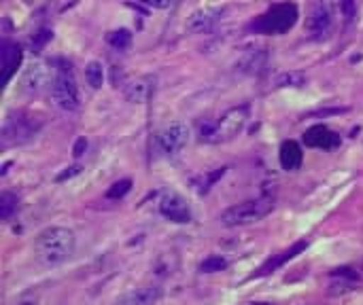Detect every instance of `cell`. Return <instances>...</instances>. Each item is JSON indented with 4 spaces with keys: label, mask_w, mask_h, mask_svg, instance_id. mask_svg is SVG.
Here are the masks:
<instances>
[{
    "label": "cell",
    "mask_w": 363,
    "mask_h": 305,
    "mask_svg": "<svg viewBox=\"0 0 363 305\" xmlns=\"http://www.w3.org/2000/svg\"><path fill=\"white\" fill-rule=\"evenodd\" d=\"M77 238L74 231L68 227H47L36 236L34 242V255L45 267H55L68 261L74 255Z\"/></svg>",
    "instance_id": "1"
},
{
    "label": "cell",
    "mask_w": 363,
    "mask_h": 305,
    "mask_svg": "<svg viewBox=\"0 0 363 305\" xmlns=\"http://www.w3.org/2000/svg\"><path fill=\"white\" fill-rule=\"evenodd\" d=\"M49 91H51V102L64 110V113H74L81 106V96L77 87V79L72 72V66L64 59H55L51 68V81H49Z\"/></svg>",
    "instance_id": "2"
},
{
    "label": "cell",
    "mask_w": 363,
    "mask_h": 305,
    "mask_svg": "<svg viewBox=\"0 0 363 305\" xmlns=\"http://www.w3.org/2000/svg\"><path fill=\"white\" fill-rule=\"evenodd\" d=\"M247 121H249V106L247 104L234 106V108L225 110L219 119L202 123L200 125V140L211 142V144L228 142L245 130Z\"/></svg>",
    "instance_id": "3"
},
{
    "label": "cell",
    "mask_w": 363,
    "mask_h": 305,
    "mask_svg": "<svg viewBox=\"0 0 363 305\" xmlns=\"http://www.w3.org/2000/svg\"><path fill=\"white\" fill-rule=\"evenodd\" d=\"M274 210V200L270 195L257 197V200H247L242 204H236L232 208H228L221 217L219 223L228 229L234 227H247V225H255L259 221H264L270 212Z\"/></svg>",
    "instance_id": "4"
},
{
    "label": "cell",
    "mask_w": 363,
    "mask_h": 305,
    "mask_svg": "<svg viewBox=\"0 0 363 305\" xmlns=\"http://www.w3.org/2000/svg\"><path fill=\"white\" fill-rule=\"evenodd\" d=\"M43 127V119L32 115V113H26V110H19V113H13L4 119V125H2V132H0V140H2V146H19V144H26L30 142Z\"/></svg>",
    "instance_id": "5"
},
{
    "label": "cell",
    "mask_w": 363,
    "mask_h": 305,
    "mask_svg": "<svg viewBox=\"0 0 363 305\" xmlns=\"http://www.w3.org/2000/svg\"><path fill=\"white\" fill-rule=\"evenodd\" d=\"M300 17L296 2H279L272 8H268L264 15H259L257 21H253V30L259 34H285L289 32Z\"/></svg>",
    "instance_id": "6"
},
{
    "label": "cell",
    "mask_w": 363,
    "mask_h": 305,
    "mask_svg": "<svg viewBox=\"0 0 363 305\" xmlns=\"http://www.w3.org/2000/svg\"><path fill=\"white\" fill-rule=\"evenodd\" d=\"M191 130L183 121L168 123L155 134V149L162 157H177L189 142Z\"/></svg>",
    "instance_id": "7"
},
{
    "label": "cell",
    "mask_w": 363,
    "mask_h": 305,
    "mask_svg": "<svg viewBox=\"0 0 363 305\" xmlns=\"http://www.w3.org/2000/svg\"><path fill=\"white\" fill-rule=\"evenodd\" d=\"M160 212L166 221L177 223V225H187L191 223V208L185 202V197H181L179 193L166 191L160 197Z\"/></svg>",
    "instance_id": "8"
},
{
    "label": "cell",
    "mask_w": 363,
    "mask_h": 305,
    "mask_svg": "<svg viewBox=\"0 0 363 305\" xmlns=\"http://www.w3.org/2000/svg\"><path fill=\"white\" fill-rule=\"evenodd\" d=\"M332 25V8L328 0H317L306 17V30L315 36H323Z\"/></svg>",
    "instance_id": "9"
},
{
    "label": "cell",
    "mask_w": 363,
    "mask_h": 305,
    "mask_svg": "<svg viewBox=\"0 0 363 305\" xmlns=\"http://www.w3.org/2000/svg\"><path fill=\"white\" fill-rule=\"evenodd\" d=\"M304 142H306V146H313V149L334 151V149L340 146V136L336 132H332L330 127H325V125H315V127L306 130Z\"/></svg>",
    "instance_id": "10"
},
{
    "label": "cell",
    "mask_w": 363,
    "mask_h": 305,
    "mask_svg": "<svg viewBox=\"0 0 363 305\" xmlns=\"http://www.w3.org/2000/svg\"><path fill=\"white\" fill-rule=\"evenodd\" d=\"M164 297V289L157 284H149V287H140L134 289L130 293H125L117 305H157Z\"/></svg>",
    "instance_id": "11"
},
{
    "label": "cell",
    "mask_w": 363,
    "mask_h": 305,
    "mask_svg": "<svg viewBox=\"0 0 363 305\" xmlns=\"http://www.w3.org/2000/svg\"><path fill=\"white\" fill-rule=\"evenodd\" d=\"M155 89V79L153 76H140L123 85V96L132 104H145Z\"/></svg>",
    "instance_id": "12"
},
{
    "label": "cell",
    "mask_w": 363,
    "mask_h": 305,
    "mask_svg": "<svg viewBox=\"0 0 363 305\" xmlns=\"http://www.w3.org/2000/svg\"><path fill=\"white\" fill-rule=\"evenodd\" d=\"M223 15V8H202V11H196L189 19H187V30L194 32V34H204V32H211L219 19Z\"/></svg>",
    "instance_id": "13"
},
{
    "label": "cell",
    "mask_w": 363,
    "mask_h": 305,
    "mask_svg": "<svg viewBox=\"0 0 363 305\" xmlns=\"http://www.w3.org/2000/svg\"><path fill=\"white\" fill-rule=\"evenodd\" d=\"M47 81H51V74H49V70L45 68V64H32V66H28V70L23 72L21 89H23L26 93H38Z\"/></svg>",
    "instance_id": "14"
},
{
    "label": "cell",
    "mask_w": 363,
    "mask_h": 305,
    "mask_svg": "<svg viewBox=\"0 0 363 305\" xmlns=\"http://www.w3.org/2000/svg\"><path fill=\"white\" fill-rule=\"evenodd\" d=\"M279 159H281L283 170H287V172H296V170H300V168H302V161H304L302 146H300L296 140H285V142L281 144Z\"/></svg>",
    "instance_id": "15"
},
{
    "label": "cell",
    "mask_w": 363,
    "mask_h": 305,
    "mask_svg": "<svg viewBox=\"0 0 363 305\" xmlns=\"http://www.w3.org/2000/svg\"><path fill=\"white\" fill-rule=\"evenodd\" d=\"M0 59H2V68H4V83L9 85L13 74L17 72L19 64H21V47L15 42H2V51H0Z\"/></svg>",
    "instance_id": "16"
},
{
    "label": "cell",
    "mask_w": 363,
    "mask_h": 305,
    "mask_svg": "<svg viewBox=\"0 0 363 305\" xmlns=\"http://www.w3.org/2000/svg\"><path fill=\"white\" fill-rule=\"evenodd\" d=\"M266 64H268L266 49H249L238 62V70L245 74H259L266 68Z\"/></svg>",
    "instance_id": "17"
},
{
    "label": "cell",
    "mask_w": 363,
    "mask_h": 305,
    "mask_svg": "<svg viewBox=\"0 0 363 305\" xmlns=\"http://www.w3.org/2000/svg\"><path fill=\"white\" fill-rule=\"evenodd\" d=\"M306 246H308L306 242H298L296 246H291L289 251H285V253H283L281 257H277V259H270V261H268V263H266V265H264V267H262V270L257 272V276H266V274L274 272L277 267H281L283 263H287L289 259H294L296 255H300V253H302V251H304Z\"/></svg>",
    "instance_id": "18"
},
{
    "label": "cell",
    "mask_w": 363,
    "mask_h": 305,
    "mask_svg": "<svg viewBox=\"0 0 363 305\" xmlns=\"http://www.w3.org/2000/svg\"><path fill=\"white\" fill-rule=\"evenodd\" d=\"M17 210H19V200H17V195L4 191V193L0 195V219H2L4 223H9V221L17 214Z\"/></svg>",
    "instance_id": "19"
},
{
    "label": "cell",
    "mask_w": 363,
    "mask_h": 305,
    "mask_svg": "<svg viewBox=\"0 0 363 305\" xmlns=\"http://www.w3.org/2000/svg\"><path fill=\"white\" fill-rule=\"evenodd\" d=\"M85 81L91 89H100L104 85V66L100 62H89L85 66Z\"/></svg>",
    "instance_id": "20"
},
{
    "label": "cell",
    "mask_w": 363,
    "mask_h": 305,
    "mask_svg": "<svg viewBox=\"0 0 363 305\" xmlns=\"http://www.w3.org/2000/svg\"><path fill=\"white\" fill-rule=\"evenodd\" d=\"M106 40H108V45H111L113 49H117V51H125V49L132 45V34H130V30L121 28V30L111 32V34L106 36Z\"/></svg>",
    "instance_id": "21"
},
{
    "label": "cell",
    "mask_w": 363,
    "mask_h": 305,
    "mask_svg": "<svg viewBox=\"0 0 363 305\" xmlns=\"http://www.w3.org/2000/svg\"><path fill=\"white\" fill-rule=\"evenodd\" d=\"M228 259H223L221 255H211V257H206L202 263H200V272L202 274H217V272H223V270H228Z\"/></svg>",
    "instance_id": "22"
},
{
    "label": "cell",
    "mask_w": 363,
    "mask_h": 305,
    "mask_svg": "<svg viewBox=\"0 0 363 305\" xmlns=\"http://www.w3.org/2000/svg\"><path fill=\"white\" fill-rule=\"evenodd\" d=\"M132 189V180L130 178H123V180H117L111 185V189L106 191V200H123Z\"/></svg>",
    "instance_id": "23"
},
{
    "label": "cell",
    "mask_w": 363,
    "mask_h": 305,
    "mask_svg": "<svg viewBox=\"0 0 363 305\" xmlns=\"http://www.w3.org/2000/svg\"><path fill=\"white\" fill-rule=\"evenodd\" d=\"M306 81V76L302 72H285L277 79V85L279 87H302Z\"/></svg>",
    "instance_id": "24"
},
{
    "label": "cell",
    "mask_w": 363,
    "mask_h": 305,
    "mask_svg": "<svg viewBox=\"0 0 363 305\" xmlns=\"http://www.w3.org/2000/svg\"><path fill=\"white\" fill-rule=\"evenodd\" d=\"M223 174H225V168H219V170L206 174V178H202V183H198V191H200V193H206V191L211 189V185H215Z\"/></svg>",
    "instance_id": "25"
},
{
    "label": "cell",
    "mask_w": 363,
    "mask_h": 305,
    "mask_svg": "<svg viewBox=\"0 0 363 305\" xmlns=\"http://www.w3.org/2000/svg\"><path fill=\"white\" fill-rule=\"evenodd\" d=\"M340 11L347 21H353L357 15V0H340Z\"/></svg>",
    "instance_id": "26"
},
{
    "label": "cell",
    "mask_w": 363,
    "mask_h": 305,
    "mask_svg": "<svg viewBox=\"0 0 363 305\" xmlns=\"http://www.w3.org/2000/svg\"><path fill=\"white\" fill-rule=\"evenodd\" d=\"M85 151H87V140H85V138H79V140L74 142V146H72V155H74V157H81Z\"/></svg>",
    "instance_id": "27"
},
{
    "label": "cell",
    "mask_w": 363,
    "mask_h": 305,
    "mask_svg": "<svg viewBox=\"0 0 363 305\" xmlns=\"http://www.w3.org/2000/svg\"><path fill=\"white\" fill-rule=\"evenodd\" d=\"M138 2H143V4H147L151 8H166V6L172 4V0H138Z\"/></svg>",
    "instance_id": "28"
},
{
    "label": "cell",
    "mask_w": 363,
    "mask_h": 305,
    "mask_svg": "<svg viewBox=\"0 0 363 305\" xmlns=\"http://www.w3.org/2000/svg\"><path fill=\"white\" fill-rule=\"evenodd\" d=\"M79 172H81V168H79V166H74V168H68L64 174H60V176H57V180H66V178H70V176H74V174H79Z\"/></svg>",
    "instance_id": "29"
},
{
    "label": "cell",
    "mask_w": 363,
    "mask_h": 305,
    "mask_svg": "<svg viewBox=\"0 0 363 305\" xmlns=\"http://www.w3.org/2000/svg\"><path fill=\"white\" fill-rule=\"evenodd\" d=\"M21 305H32V304H21Z\"/></svg>",
    "instance_id": "30"
}]
</instances>
